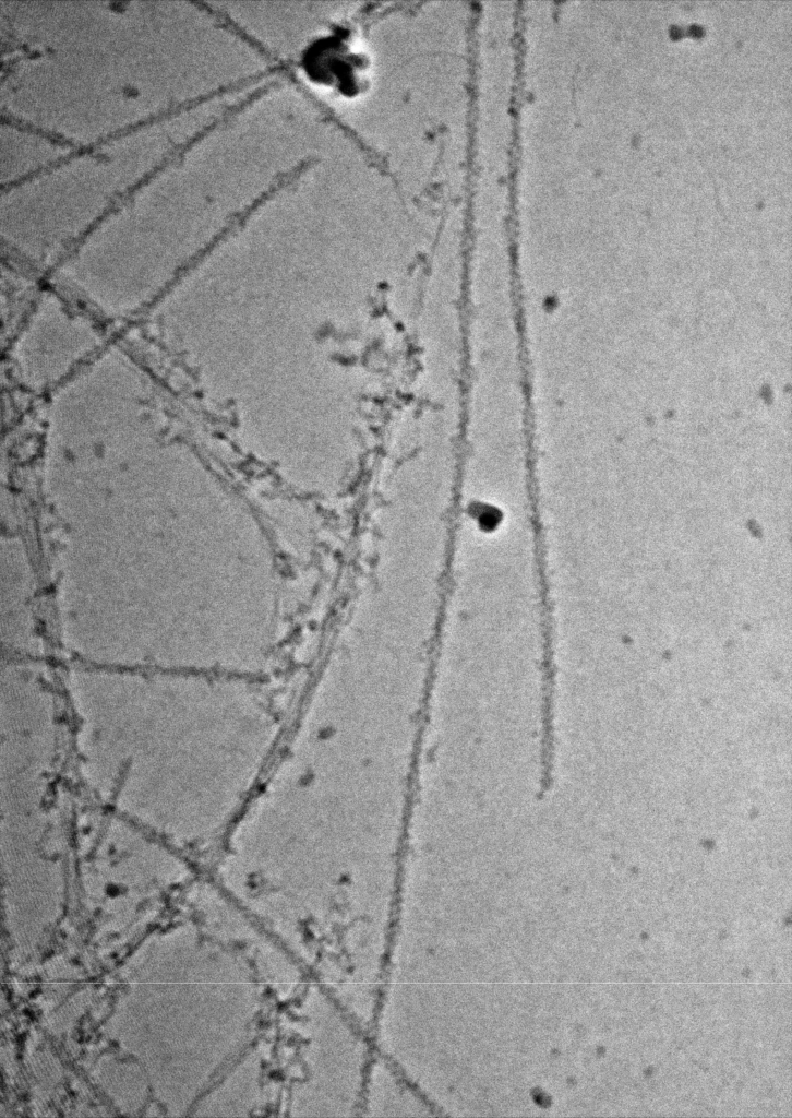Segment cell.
<instances>
[{
  "instance_id": "6da1fadb",
  "label": "cell",
  "mask_w": 792,
  "mask_h": 1118,
  "mask_svg": "<svg viewBox=\"0 0 792 1118\" xmlns=\"http://www.w3.org/2000/svg\"><path fill=\"white\" fill-rule=\"evenodd\" d=\"M82 780L115 812L181 847L212 842L253 790L277 703L243 679L70 685Z\"/></svg>"
},
{
  "instance_id": "7a4b0ae2",
  "label": "cell",
  "mask_w": 792,
  "mask_h": 1118,
  "mask_svg": "<svg viewBox=\"0 0 792 1118\" xmlns=\"http://www.w3.org/2000/svg\"><path fill=\"white\" fill-rule=\"evenodd\" d=\"M308 78L340 94L352 96L358 92L359 73L364 70L361 56L341 37L326 36L311 44L302 58Z\"/></svg>"
}]
</instances>
